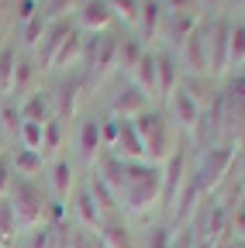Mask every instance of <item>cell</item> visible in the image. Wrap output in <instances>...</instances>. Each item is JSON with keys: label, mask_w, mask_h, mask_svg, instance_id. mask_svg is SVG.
Wrapping results in <instances>:
<instances>
[{"label": "cell", "mask_w": 245, "mask_h": 248, "mask_svg": "<svg viewBox=\"0 0 245 248\" xmlns=\"http://www.w3.org/2000/svg\"><path fill=\"white\" fill-rule=\"evenodd\" d=\"M73 31V21L69 17H63V21H52L49 28H45V35H42V45H38V66L42 69H49L52 62H55V52H59V45L66 42V35Z\"/></svg>", "instance_id": "8992f818"}, {"label": "cell", "mask_w": 245, "mask_h": 248, "mask_svg": "<svg viewBox=\"0 0 245 248\" xmlns=\"http://www.w3.org/2000/svg\"><path fill=\"white\" fill-rule=\"evenodd\" d=\"M69 186H73V169H69V162H66V159H55V166H52V190H55V197H59V200L69 197Z\"/></svg>", "instance_id": "4316f807"}, {"label": "cell", "mask_w": 245, "mask_h": 248, "mask_svg": "<svg viewBox=\"0 0 245 248\" xmlns=\"http://www.w3.org/2000/svg\"><path fill=\"white\" fill-rule=\"evenodd\" d=\"M183 59H187V66H190V73H204L207 69V31L204 28H197L194 35L183 42Z\"/></svg>", "instance_id": "9c48e42d"}, {"label": "cell", "mask_w": 245, "mask_h": 248, "mask_svg": "<svg viewBox=\"0 0 245 248\" xmlns=\"http://www.w3.org/2000/svg\"><path fill=\"white\" fill-rule=\"evenodd\" d=\"M11 210H14V224L21 231H35L42 221H45V210H49V200L42 197V190L35 186V179H24V176H14L11 179Z\"/></svg>", "instance_id": "6da1fadb"}, {"label": "cell", "mask_w": 245, "mask_h": 248, "mask_svg": "<svg viewBox=\"0 0 245 248\" xmlns=\"http://www.w3.org/2000/svg\"><path fill=\"white\" fill-rule=\"evenodd\" d=\"M83 35H80V31L73 28L69 31V35H66V42L63 45H59V52H55V62H52V66H66V62H76V59H83Z\"/></svg>", "instance_id": "603a6c76"}, {"label": "cell", "mask_w": 245, "mask_h": 248, "mask_svg": "<svg viewBox=\"0 0 245 248\" xmlns=\"http://www.w3.org/2000/svg\"><path fill=\"white\" fill-rule=\"evenodd\" d=\"M35 66H38V62H32V59H17L11 93H24V90H28V83H32V76H35Z\"/></svg>", "instance_id": "f546056e"}, {"label": "cell", "mask_w": 245, "mask_h": 248, "mask_svg": "<svg viewBox=\"0 0 245 248\" xmlns=\"http://www.w3.org/2000/svg\"><path fill=\"white\" fill-rule=\"evenodd\" d=\"M90 193H94V200H97L104 210H114V207H117V197H114V190H111V186H107L100 176H94V179H90Z\"/></svg>", "instance_id": "4dcf8cb0"}, {"label": "cell", "mask_w": 245, "mask_h": 248, "mask_svg": "<svg viewBox=\"0 0 245 248\" xmlns=\"http://www.w3.org/2000/svg\"><path fill=\"white\" fill-rule=\"evenodd\" d=\"M0 131H4V138L21 131V114H17V107H11V104L0 107Z\"/></svg>", "instance_id": "d6a6232c"}, {"label": "cell", "mask_w": 245, "mask_h": 248, "mask_svg": "<svg viewBox=\"0 0 245 248\" xmlns=\"http://www.w3.org/2000/svg\"><path fill=\"white\" fill-rule=\"evenodd\" d=\"M14 66H17L14 45H0V93H11V83H14Z\"/></svg>", "instance_id": "484cf974"}, {"label": "cell", "mask_w": 245, "mask_h": 248, "mask_svg": "<svg viewBox=\"0 0 245 248\" xmlns=\"http://www.w3.org/2000/svg\"><path fill=\"white\" fill-rule=\"evenodd\" d=\"M80 21L90 28V31H104L111 21H114V11L107 0H83V7H80Z\"/></svg>", "instance_id": "7c38bea8"}, {"label": "cell", "mask_w": 245, "mask_h": 248, "mask_svg": "<svg viewBox=\"0 0 245 248\" xmlns=\"http://www.w3.org/2000/svg\"><path fill=\"white\" fill-rule=\"evenodd\" d=\"M59 145H63V121L52 117V121L42 124V148H38V155H42V159H45V155H55Z\"/></svg>", "instance_id": "cb8c5ba5"}, {"label": "cell", "mask_w": 245, "mask_h": 248, "mask_svg": "<svg viewBox=\"0 0 245 248\" xmlns=\"http://www.w3.org/2000/svg\"><path fill=\"white\" fill-rule=\"evenodd\" d=\"M21 28H24V45H38V38L45 35V28H49V24H45V17L38 14V17H32V21L21 24Z\"/></svg>", "instance_id": "836d02e7"}, {"label": "cell", "mask_w": 245, "mask_h": 248, "mask_svg": "<svg viewBox=\"0 0 245 248\" xmlns=\"http://www.w3.org/2000/svg\"><path fill=\"white\" fill-rule=\"evenodd\" d=\"M194 31H197V14H169V21H166V28H163V35L169 38L173 48H183V42H187Z\"/></svg>", "instance_id": "8fae6325"}, {"label": "cell", "mask_w": 245, "mask_h": 248, "mask_svg": "<svg viewBox=\"0 0 245 248\" xmlns=\"http://www.w3.org/2000/svg\"><path fill=\"white\" fill-rule=\"evenodd\" d=\"M80 152H83L86 162L97 159V152H100V121H83V128H80Z\"/></svg>", "instance_id": "d6986e66"}, {"label": "cell", "mask_w": 245, "mask_h": 248, "mask_svg": "<svg viewBox=\"0 0 245 248\" xmlns=\"http://www.w3.org/2000/svg\"><path fill=\"white\" fill-rule=\"evenodd\" d=\"M42 155L38 152H32V148H17L14 155H11V169H14V176H24V179H32V176H38L42 172Z\"/></svg>", "instance_id": "2e32d148"}, {"label": "cell", "mask_w": 245, "mask_h": 248, "mask_svg": "<svg viewBox=\"0 0 245 248\" xmlns=\"http://www.w3.org/2000/svg\"><path fill=\"white\" fill-rule=\"evenodd\" d=\"M242 79H245V69H242Z\"/></svg>", "instance_id": "b9f144b4"}, {"label": "cell", "mask_w": 245, "mask_h": 248, "mask_svg": "<svg viewBox=\"0 0 245 248\" xmlns=\"http://www.w3.org/2000/svg\"><path fill=\"white\" fill-rule=\"evenodd\" d=\"M183 166H187V155H183V152H173V155H169V169H166V176H163V200H166V203H173L176 193H180Z\"/></svg>", "instance_id": "9a60e30c"}, {"label": "cell", "mask_w": 245, "mask_h": 248, "mask_svg": "<svg viewBox=\"0 0 245 248\" xmlns=\"http://www.w3.org/2000/svg\"><path fill=\"white\" fill-rule=\"evenodd\" d=\"M21 121H35V124H45V114H49V100L42 97V93H32L21 107H17Z\"/></svg>", "instance_id": "d4e9b609"}, {"label": "cell", "mask_w": 245, "mask_h": 248, "mask_svg": "<svg viewBox=\"0 0 245 248\" xmlns=\"http://www.w3.org/2000/svg\"><path fill=\"white\" fill-rule=\"evenodd\" d=\"M17 138H21V148L38 152V148H42V124H35V121H21Z\"/></svg>", "instance_id": "1f68e13d"}, {"label": "cell", "mask_w": 245, "mask_h": 248, "mask_svg": "<svg viewBox=\"0 0 245 248\" xmlns=\"http://www.w3.org/2000/svg\"><path fill=\"white\" fill-rule=\"evenodd\" d=\"M148 248H169V231H166V228H152Z\"/></svg>", "instance_id": "74e56055"}, {"label": "cell", "mask_w": 245, "mask_h": 248, "mask_svg": "<svg viewBox=\"0 0 245 248\" xmlns=\"http://www.w3.org/2000/svg\"><path fill=\"white\" fill-rule=\"evenodd\" d=\"M207 4H218V0H207Z\"/></svg>", "instance_id": "ab89813d"}, {"label": "cell", "mask_w": 245, "mask_h": 248, "mask_svg": "<svg viewBox=\"0 0 245 248\" xmlns=\"http://www.w3.org/2000/svg\"><path fill=\"white\" fill-rule=\"evenodd\" d=\"M114 159H121V162H145L142 138H138V131H135V121H128V117H121L117 141H114Z\"/></svg>", "instance_id": "277c9868"}, {"label": "cell", "mask_w": 245, "mask_h": 248, "mask_svg": "<svg viewBox=\"0 0 245 248\" xmlns=\"http://www.w3.org/2000/svg\"><path fill=\"white\" fill-rule=\"evenodd\" d=\"M135 73V86L138 90H148V93H159V66H156V55L145 52L138 59V66L131 69Z\"/></svg>", "instance_id": "5bb4252c"}, {"label": "cell", "mask_w": 245, "mask_h": 248, "mask_svg": "<svg viewBox=\"0 0 245 248\" xmlns=\"http://www.w3.org/2000/svg\"><path fill=\"white\" fill-rule=\"evenodd\" d=\"M156 66H159V97H169V93L180 86V79H176V59H173V52H159V55H156Z\"/></svg>", "instance_id": "e0dca14e"}, {"label": "cell", "mask_w": 245, "mask_h": 248, "mask_svg": "<svg viewBox=\"0 0 245 248\" xmlns=\"http://www.w3.org/2000/svg\"><path fill=\"white\" fill-rule=\"evenodd\" d=\"M228 62H231V66L245 62V24H231V35H228Z\"/></svg>", "instance_id": "83f0119b"}, {"label": "cell", "mask_w": 245, "mask_h": 248, "mask_svg": "<svg viewBox=\"0 0 245 248\" xmlns=\"http://www.w3.org/2000/svg\"><path fill=\"white\" fill-rule=\"evenodd\" d=\"M159 21H163V7L156 4V0H142V14H138V24H142V42L159 35Z\"/></svg>", "instance_id": "ffe728a7"}, {"label": "cell", "mask_w": 245, "mask_h": 248, "mask_svg": "<svg viewBox=\"0 0 245 248\" xmlns=\"http://www.w3.org/2000/svg\"><path fill=\"white\" fill-rule=\"evenodd\" d=\"M231 166V148H211L207 159H204V172H200V186L211 190L214 183L221 179V172Z\"/></svg>", "instance_id": "30bf717a"}, {"label": "cell", "mask_w": 245, "mask_h": 248, "mask_svg": "<svg viewBox=\"0 0 245 248\" xmlns=\"http://www.w3.org/2000/svg\"><path fill=\"white\" fill-rule=\"evenodd\" d=\"M83 62H86V73L90 79H104L111 73V66H117V38L114 35H97L83 42Z\"/></svg>", "instance_id": "3957f363"}, {"label": "cell", "mask_w": 245, "mask_h": 248, "mask_svg": "<svg viewBox=\"0 0 245 248\" xmlns=\"http://www.w3.org/2000/svg\"><path fill=\"white\" fill-rule=\"evenodd\" d=\"M145 110H148V93H142L135 83L125 86V90H121V97L114 100V117H128V121H135V117L145 114Z\"/></svg>", "instance_id": "ba28073f"}, {"label": "cell", "mask_w": 245, "mask_h": 248, "mask_svg": "<svg viewBox=\"0 0 245 248\" xmlns=\"http://www.w3.org/2000/svg\"><path fill=\"white\" fill-rule=\"evenodd\" d=\"M0 35H4V24H0Z\"/></svg>", "instance_id": "60d3db41"}, {"label": "cell", "mask_w": 245, "mask_h": 248, "mask_svg": "<svg viewBox=\"0 0 245 248\" xmlns=\"http://www.w3.org/2000/svg\"><path fill=\"white\" fill-rule=\"evenodd\" d=\"M76 214H80V221L86 228H100V207H97L94 193H90V186L76 193Z\"/></svg>", "instance_id": "44dd1931"}, {"label": "cell", "mask_w": 245, "mask_h": 248, "mask_svg": "<svg viewBox=\"0 0 245 248\" xmlns=\"http://www.w3.org/2000/svg\"><path fill=\"white\" fill-rule=\"evenodd\" d=\"M135 131L142 138V148H145V159H152V166L169 159V124L159 110H145L135 117Z\"/></svg>", "instance_id": "7a4b0ae2"}, {"label": "cell", "mask_w": 245, "mask_h": 248, "mask_svg": "<svg viewBox=\"0 0 245 248\" xmlns=\"http://www.w3.org/2000/svg\"><path fill=\"white\" fill-rule=\"evenodd\" d=\"M0 148H4V131H0ZM0 155H4V152H0Z\"/></svg>", "instance_id": "f35d334b"}, {"label": "cell", "mask_w": 245, "mask_h": 248, "mask_svg": "<svg viewBox=\"0 0 245 248\" xmlns=\"http://www.w3.org/2000/svg\"><path fill=\"white\" fill-rule=\"evenodd\" d=\"M38 14H42V4H38V0H17V21H21V24H28L32 17H38Z\"/></svg>", "instance_id": "d590c367"}, {"label": "cell", "mask_w": 245, "mask_h": 248, "mask_svg": "<svg viewBox=\"0 0 245 248\" xmlns=\"http://www.w3.org/2000/svg\"><path fill=\"white\" fill-rule=\"evenodd\" d=\"M11 179H14V169H11V155L4 152V155H0V200H4V193L11 190Z\"/></svg>", "instance_id": "e575fe53"}, {"label": "cell", "mask_w": 245, "mask_h": 248, "mask_svg": "<svg viewBox=\"0 0 245 248\" xmlns=\"http://www.w3.org/2000/svg\"><path fill=\"white\" fill-rule=\"evenodd\" d=\"M173 14H197V7L204 4V0H166Z\"/></svg>", "instance_id": "8d00e7d4"}, {"label": "cell", "mask_w": 245, "mask_h": 248, "mask_svg": "<svg viewBox=\"0 0 245 248\" xmlns=\"http://www.w3.org/2000/svg\"><path fill=\"white\" fill-rule=\"evenodd\" d=\"M80 86H83V79H80V76H69V79H63V83H59V90H55V114H59V121H63V117H69V114L76 110Z\"/></svg>", "instance_id": "4fadbf2b"}, {"label": "cell", "mask_w": 245, "mask_h": 248, "mask_svg": "<svg viewBox=\"0 0 245 248\" xmlns=\"http://www.w3.org/2000/svg\"><path fill=\"white\" fill-rule=\"evenodd\" d=\"M142 55H145V48H142V38H138V35L117 38V66H121V69H135Z\"/></svg>", "instance_id": "ac0fdd59"}, {"label": "cell", "mask_w": 245, "mask_h": 248, "mask_svg": "<svg viewBox=\"0 0 245 248\" xmlns=\"http://www.w3.org/2000/svg\"><path fill=\"white\" fill-rule=\"evenodd\" d=\"M100 238H104L107 248H135L131 231L121 224V221H107V224H100Z\"/></svg>", "instance_id": "7402d4cb"}, {"label": "cell", "mask_w": 245, "mask_h": 248, "mask_svg": "<svg viewBox=\"0 0 245 248\" xmlns=\"http://www.w3.org/2000/svg\"><path fill=\"white\" fill-rule=\"evenodd\" d=\"M228 35H231V24L228 21H214V28H207V48L214 52L207 59V66L214 73H221L228 66Z\"/></svg>", "instance_id": "52a82bcc"}, {"label": "cell", "mask_w": 245, "mask_h": 248, "mask_svg": "<svg viewBox=\"0 0 245 248\" xmlns=\"http://www.w3.org/2000/svg\"><path fill=\"white\" fill-rule=\"evenodd\" d=\"M114 17H121L125 24H138V14H142V0H107Z\"/></svg>", "instance_id": "f1b7e54d"}, {"label": "cell", "mask_w": 245, "mask_h": 248, "mask_svg": "<svg viewBox=\"0 0 245 248\" xmlns=\"http://www.w3.org/2000/svg\"><path fill=\"white\" fill-rule=\"evenodd\" d=\"M169 107H173L176 121H180L187 131H194V135L200 131V117H204V110H200V104H197L183 86H176V90L169 93Z\"/></svg>", "instance_id": "5b68a950"}]
</instances>
